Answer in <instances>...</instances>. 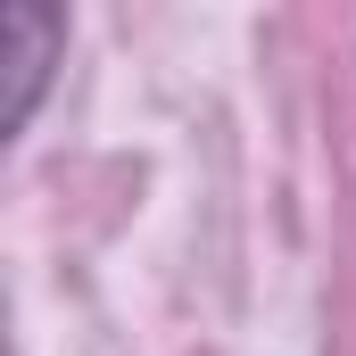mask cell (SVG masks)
Segmentation results:
<instances>
[{"label": "cell", "instance_id": "obj_1", "mask_svg": "<svg viewBox=\"0 0 356 356\" xmlns=\"http://www.w3.org/2000/svg\"><path fill=\"white\" fill-rule=\"evenodd\" d=\"M58 50H67V17H58V8H42V0H0V133H25V124H33Z\"/></svg>", "mask_w": 356, "mask_h": 356}]
</instances>
